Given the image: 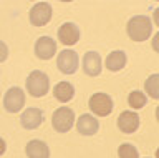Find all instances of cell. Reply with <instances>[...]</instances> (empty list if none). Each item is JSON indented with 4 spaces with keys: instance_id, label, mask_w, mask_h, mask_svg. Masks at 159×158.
I'll return each mask as SVG.
<instances>
[{
    "instance_id": "14",
    "label": "cell",
    "mask_w": 159,
    "mask_h": 158,
    "mask_svg": "<svg viewBox=\"0 0 159 158\" xmlns=\"http://www.w3.org/2000/svg\"><path fill=\"white\" fill-rule=\"evenodd\" d=\"M28 158H50V148L42 140H30L25 146Z\"/></svg>"
},
{
    "instance_id": "7",
    "label": "cell",
    "mask_w": 159,
    "mask_h": 158,
    "mask_svg": "<svg viewBox=\"0 0 159 158\" xmlns=\"http://www.w3.org/2000/svg\"><path fill=\"white\" fill-rule=\"evenodd\" d=\"M25 105V92L20 87H12L8 88L3 97V107L10 113H17L23 108Z\"/></svg>"
},
{
    "instance_id": "19",
    "label": "cell",
    "mask_w": 159,
    "mask_h": 158,
    "mask_svg": "<svg viewBox=\"0 0 159 158\" xmlns=\"http://www.w3.org/2000/svg\"><path fill=\"white\" fill-rule=\"evenodd\" d=\"M118 155H119V158H139L138 148L134 145H131V143H123V145H119Z\"/></svg>"
},
{
    "instance_id": "9",
    "label": "cell",
    "mask_w": 159,
    "mask_h": 158,
    "mask_svg": "<svg viewBox=\"0 0 159 158\" xmlns=\"http://www.w3.org/2000/svg\"><path fill=\"white\" fill-rule=\"evenodd\" d=\"M80 37H81V32H80L78 25H75L73 22H65L63 25L58 28L60 42H61L63 45H66V47L75 45V43L80 40Z\"/></svg>"
},
{
    "instance_id": "18",
    "label": "cell",
    "mask_w": 159,
    "mask_h": 158,
    "mask_svg": "<svg viewBox=\"0 0 159 158\" xmlns=\"http://www.w3.org/2000/svg\"><path fill=\"white\" fill-rule=\"evenodd\" d=\"M144 87H146L148 95L151 98H156V100H157V98H159V75H157V73H152V75L146 80Z\"/></svg>"
},
{
    "instance_id": "21",
    "label": "cell",
    "mask_w": 159,
    "mask_h": 158,
    "mask_svg": "<svg viewBox=\"0 0 159 158\" xmlns=\"http://www.w3.org/2000/svg\"><path fill=\"white\" fill-rule=\"evenodd\" d=\"M5 150H7V145H5V140L3 138H0V156L5 153Z\"/></svg>"
},
{
    "instance_id": "1",
    "label": "cell",
    "mask_w": 159,
    "mask_h": 158,
    "mask_svg": "<svg viewBox=\"0 0 159 158\" xmlns=\"http://www.w3.org/2000/svg\"><path fill=\"white\" fill-rule=\"evenodd\" d=\"M126 30H128V35L131 40L144 42L152 33V22L146 15H134L133 18H129Z\"/></svg>"
},
{
    "instance_id": "3",
    "label": "cell",
    "mask_w": 159,
    "mask_h": 158,
    "mask_svg": "<svg viewBox=\"0 0 159 158\" xmlns=\"http://www.w3.org/2000/svg\"><path fill=\"white\" fill-rule=\"evenodd\" d=\"M75 123V112L68 107H60L53 112L52 117V127L58 133H66L71 130Z\"/></svg>"
},
{
    "instance_id": "17",
    "label": "cell",
    "mask_w": 159,
    "mask_h": 158,
    "mask_svg": "<svg viewBox=\"0 0 159 158\" xmlns=\"http://www.w3.org/2000/svg\"><path fill=\"white\" fill-rule=\"evenodd\" d=\"M146 102H148V98H146V95H144L143 92L134 90V92H131L128 95V103H129V107H131V108H134V110L143 108L144 105H146Z\"/></svg>"
},
{
    "instance_id": "6",
    "label": "cell",
    "mask_w": 159,
    "mask_h": 158,
    "mask_svg": "<svg viewBox=\"0 0 159 158\" xmlns=\"http://www.w3.org/2000/svg\"><path fill=\"white\" fill-rule=\"evenodd\" d=\"M52 5L48 2H38L30 10V23L35 27H43L52 20Z\"/></svg>"
},
{
    "instance_id": "5",
    "label": "cell",
    "mask_w": 159,
    "mask_h": 158,
    "mask_svg": "<svg viewBox=\"0 0 159 158\" xmlns=\"http://www.w3.org/2000/svg\"><path fill=\"white\" fill-rule=\"evenodd\" d=\"M57 65H58V70L61 73H65V75H73L78 70V65H80L78 53L75 50H66L65 48L63 52L58 53Z\"/></svg>"
},
{
    "instance_id": "20",
    "label": "cell",
    "mask_w": 159,
    "mask_h": 158,
    "mask_svg": "<svg viewBox=\"0 0 159 158\" xmlns=\"http://www.w3.org/2000/svg\"><path fill=\"white\" fill-rule=\"evenodd\" d=\"M7 57H8V47L5 42L0 40V62L7 60Z\"/></svg>"
},
{
    "instance_id": "8",
    "label": "cell",
    "mask_w": 159,
    "mask_h": 158,
    "mask_svg": "<svg viewBox=\"0 0 159 158\" xmlns=\"http://www.w3.org/2000/svg\"><path fill=\"white\" fill-rule=\"evenodd\" d=\"M55 52H57V42L52 37L43 35L35 42V55L40 60H50L55 55Z\"/></svg>"
},
{
    "instance_id": "2",
    "label": "cell",
    "mask_w": 159,
    "mask_h": 158,
    "mask_svg": "<svg viewBox=\"0 0 159 158\" xmlns=\"http://www.w3.org/2000/svg\"><path fill=\"white\" fill-rule=\"evenodd\" d=\"M27 92L35 98L45 97L50 92V78L42 70H33L27 77Z\"/></svg>"
},
{
    "instance_id": "13",
    "label": "cell",
    "mask_w": 159,
    "mask_h": 158,
    "mask_svg": "<svg viewBox=\"0 0 159 158\" xmlns=\"http://www.w3.org/2000/svg\"><path fill=\"white\" fill-rule=\"evenodd\" d=\"M76 130L81 133V135H84V136H91V135H94V133L99 130V122L93 115L84 113V115H81L78 118Z\"/></svg>"
},
{
    "instance_id": "15",
    "label": "cell",
    "mask_w": 159,
    "mask_h": 158,
    "mask_svg": "<svg viewBox=\"0 0 159 158\" xmlns=\"http://www.w3.org/2000/svg\"><path fill=\"white\" fill-rule=\"evenodd\" d=\"M126 62H128L126 53H124L123 50H114L106 57V68L111 70V72H119V70L124 68Z\"/></svg>"
},
{
    "instance_id": "16",
    "label": "cell",
    "mask_w": 159,
    "mask_h": 158,
    "mask_svg": "<svg viewBox=\"0 0 159 158\" xmlns=\"http://www.w3.org/2000/svg\"><path fill=\"white\" fill-rule=\"evenodd\" d=\"M53 95H55V98H57L58 102L66 103V102H70L75 97V87L70 82H60L53 88Z\"/></svg>"
},
{
    "instance_id": "12",
    "label": "cell",
    "mask_w": 159,
    "mask_h": 158,
    "mask_svg": "<svg viewBox=\"0 0 159 158\" xmlns=\"http://www.w3.org/2000/svg\"><path fill=\"white\" fill-rule=\"evenodd\" d=\"M83 72L88 77H98L101 73V57L98 52H86L83 57Z\"/></svg>"
},
{
    "instance_id": "10",
    "label": "cell",
    "mask_w": 159,
    "mask_h": 158,
    "mask_svg": "<svg viewBox=\"0 0 159 158\" xmlns=\"http://www.w3.org/2000/svg\"><path fill=\"white\" fill-rule=\"evenodd\" d=\"M20 123H22V127L25 130H35V128H38L43 123V112L40 108L30 107L22 113Z\"/></svg>"
},
{
    "instance_id": "4",
    "label": "cell",
    "mask_w": 159,
    "mask_h": 158,
    "mask_svg": "<svg viewBox=\"0 0 159 158\" xmlns=\"http://www.w3.org/2000/svg\"><path fill=\"white\" fill-rule=\"evenodd\" d=\"M88 107L89 110H91L94 115L98 117H106L109 115V113L113 112V98L106 95V93H94V95H91V98H89L88 102Z\"/></svg>"
},
{
    "instance_id": "11",
    "label": "cell",
    "mask_w": 159,
    "mask_h": 158,
    "mask_svg": "<svg viewBox=\"0 0 159 158\" xmlns=\"http://www.w3.org/2000/svg\"><path fill=\"white\" fill-rule=\"evenodd\" d=\"M118 128L126 135H131L139 128V117L134 112H121L118 117Z\"/></svg>"
}]
</instances>
